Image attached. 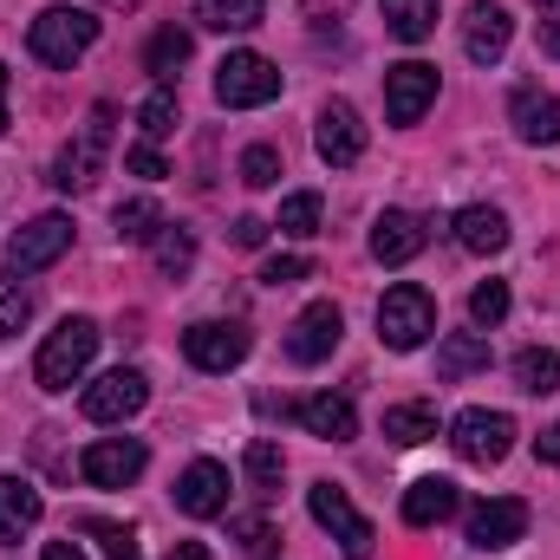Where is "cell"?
Masks as SVG:
<instances>
[{"label": "cell", "mask_w": 560, "mask_h": 560, "mask_svg": "<svg viewBox=\"0 0 560 560\" xmlns=\"http://www.w3.org/2000/svg\"><path fill=\"white\" fill-rule=\"evenodd\" d=\"M535 456H541L548 469H560V423H548V430L535 436Z\"/></svg>", "instance_id": "43"}, {"label": "cell", "mask_w": 560, "mask_h": 560, "mask_svg": "<svg viewBox=\"0 0 560 560\" xmlns=\"http://www.w3.org/2000/svg\"><path fill=\"white\" fill-rule=\"evenodd\" d=\"M280 98V66L261 52H229L215 66V105L229 112H255V105H275Z\"/></svg>", "instance_id": "4"}, {"label": "cell", "mask_w": 560, "mask_h": 560, "mask_svg": "<svg viewBox=\"0 0 560 560\" xmlns=\"http://www.w3.org/2000/svg\"><path fill=\"white\" fill-rule=\"evenodd\" d=\"M92 359H98V326L92 319H59L46 332L39 359H33V378H39V392H72L92 372Z\"/></svg>", "instance_id": "1"}, {"label": "cell", "mask_w": 560, "mask_h": 560, "mask_svg": "<svg viewBox=\"0 0 560 560\" xmlns=\"http://www.w3.org/2000/svg\"><path fill=\"white\" fill-rule=\"evenodd\" d=\"M456 242L469 255H502L509 248V215L489 209V202H469V209H456Z\"/></svg>", "instance_id": "22"}, {"label": "cell", "mask_w": 560, "mask_h": 560, "mask_svg": "<svg viewBox=\"0 0 560 560\" xmlns=\"http://www.w3.org/2000/svg\"><path fill=\"white\" fill-rule=\"evenodd\" d=\"M242 183H248V189H275L280 183V150L275 143H248V150H242Z\"/></svg>", "instance_id": "34"}, {"label": "cell", "mask_w": 560, "mask_h": 560, "mask_svg": "<svg viewBox=\"0 0 560 560\" xmlns=\"http://www.w3.org/2000/svg\"><path fill=\"white\" fill-rule=\"evenodd\" d=\"M143 463H150V450H143L138 436H98L85 456H79V476L92 482V489H125V482H138Z\"/></svg>", "instance_id": "12"}, {"label": "cell", "mask_w": 560, "mask_h": 560, "mask_svg": "<svg viewBox=\"0 0 560 560\" xmlns=\"http://www.w3.org/2000/svg\"><path fill=\"white\" fill-rule=\"evenodd\" d=\"M385 7V26L405 39V46H418L436 33V0H378Z\"/></svg>", "instance_id": "28"}, {"label": "cell", "mask_w": 560, "mask_h": 560, "mask_svg": "<svg viewBox=\"0 0 560 560\" xmlns=\"http://www.w3.org/2000/svg\"><path fill=\"white\" fill-rule=\"evenodd\" d=\"M306 275H313V261H306V255H275V261L261 268L268 287H293V280H306Z\"/></svg>", "instance_id": "41"}, {"label": "cell", "mask_w": 560, "mask_h": 560, "mask_svg": "<svg viewBox=\"0 0 560 560\" xmlns=\"http://www.w3.org/2000/svg\"><path fill=\"white\" fill-rule=\"evenodd\" d=\"M85 528L105 541V560H143V555H138V535H131V528H118V522H85Z\"/></svg>", "instance_id": "39"}, {"label": "cell", "mask_w": 560, "mask_h": 560, "mask_svg": "<svg viewBox=\"0 0 560 560\" xmlns=\"http://www.w3.org/2000/svg\"><path fill=\"white\" fill-rule=\"evenodd\" d=\"M79 405H85V418L92 423H125V418H138L143 405H150V378H143L138 365H118V372L92 378Z\"/></svg>", "instance_id": "8"}, {"label": "cell", "mask_w": 560, "mask_h": 560, "mask_svg": "<svg viewBox=\"0 0 560 560\" xmlns=\"http://www.w3.org/2000/svg\"><path fill=\"white\" fill-rule=\"evenodd\" d=\"M118 242H156V229H163V215H156V202L150 196H131V202H118Z\"/></svg>", "instance_id": "31"}, {"label": "cell", "mask_w": 560, "mask_h": 560, "mask_svg": "<svg viewBox=\"0 0 560 560\" xmlns=\"http://www.w3.org/2000/svg\"><path fill=\"white\" fill-rule=\"evenodd\" d=\"M535 7H560V0H535Z\"/></svg>", "instance_id": "49"}, {"label": "cell", "mask_w": 560, "mask_h": 560, "mask_svg": "<svg viewBox=\"0 0 560 560\" xmlns=\"http://www.w3.org/2000/svg\"><path fill=\"white\" fill-rule=\"evenodd\" d=\"M306 509H313V522L339 541L346 560H372V522L352 509V495H346L339 482H313V489H306Z\"/></svg>", "instance_id": "6"}, {"label": "cell", "mask_w": 560, "mask_h": 560, "mask_svg": "<svg viewBox=\"0 0 560 560\" xmlns=\"http://www.w3.org/2000/svg\"><path fill=\"white\" fill-rule=\"evenodd\" d=\"M229 528H235L242 555H255V560H268V555H275V528H268V515H235Z\"/></svg>", "instance_id": "38"}, {"label": "cell", "mask_w": 560, "mask_h": 560, "mask_svg": "<svg viewBox=\"0 0 560 560\" xmlns=\"http://www.w3.org/2000/svg\"><path fill=\"white\" fill-rule=\"evenodd\" d=\"M319 215H326V202H319L313 189H300V196L280 202V235H300V242H306V235H319Z\"/></svg>", "instance_id": "32"}, {"label": "cell", "mask_w": 560, "mask_h": 560, "mask_svg": "<svg viewBox=\"0 0 560 560\" xmlns=\"http://www.w3.org/2000/svg\"><path fill=\"white\" fill-rule=\"evenodd\" d=\"M430 105H436V66L405 59V66L385 72V112H392V125H418Z\"/></svg>", "instance_id": "15"}, {"label": "cell", "mask_w": 560, "mask_h": 560, "mask_svg": "<svg viewBox=\"0 0 560 560\" xmlns=\"http://www.w3.org/2000/svg\"><path fill=\"white\" fill-rule=\"evenodd\" d=\"M183 359L196 372H235L248 359V326H235V319H196L183 332Z\"/></svg>", "instance_id": "10"}, {"label": "cell", "mask_w": 560, "mask_h": 560, "mask_svg": "<svg viewBox=\"0 0 560 560\" xmlns=\"http://www.w3.org/2000/svg\"><path fill=\"white\" fill-rule=\"evenodd\" d=\"M105 150H112V105H92V118H85L79 143H66V150H59V163H52V183H59V189H85V183L98 176Z\"/></svg>", "instance_id": "11"}, {"label": "cell", "mask_w": 560, "mask_h": 560, "mask_svg": "<svg viewBox=\"0 0 560 560\" xmlns=\"http://www.w3.org/2000/svg\"><path fill=\"white\" fill-rule=\"evenodd\" d=\"M150 248H156V268H163V275H189V261H196V235H189L183 222H163Z\"/></svg>", "instance_id": "30"}, {"label": "cell", "mask_w": 560, "mask_h": 560, "mask_svg": "<svg viewBox=\"0 0 560 560\" xmlns=\"http://www.w3.org/2000/svg\"><path fill=\"white\" fill-rule=\"evenodd\" d=\"M515 385H522L528 398H548V392H560V352H548V346H528V352L515 359Z\"/></svg>", "instance_id": "29"}, {"label": "cell", "mask_w": 560, "mask_h": 560, "mask_svg": "<svg viewBox=\"0 0 560 560\" xmlns=\"http://www.w3.org/2000/svg\"><path fill=\"white\" fill-rule=\"evenodd\" d=\"M489 365V332H450L443 346H436V378L450 385V378H469V372H482Z\"/></svg>", "instance_id": "24"}, {"label": "cell", "mask_w": 560, "mask_h": 560, "mask_svg": "<svg viewBox=\"0 0 560 560\" xmlns=\"http://www.w3.org/2000/svg\"><path fill=\"white\" fill-rule=\"evenodd\" d=\"M313 143H319V156H326L332 170H352V163L365 156V125H359V112H352L346 98H326V105H319V125H313Z\"/></svg>", "instance_id": "14"}, {"label": "cell", "mask_w": 560, "mask_h": 560, "mask_svg": "<svg viewBox=\"0 0 560 560\" xmlns=\"http://www.w3.org/2000/svg\"><path fill=\"white\" fill-rule=\"evenodd\" d=\"M235 242H242V248H261V242H268V222H261V215H242V222H235Z\"/></svg>", "instance_id": "42"}, {"label": "cell", "mask_w": 560, "mask_h": 560, "mask_svg": "<svg viewBox=\"0 0 560 560\" xmlns=\"http://www.w3.org/2000/svg\"><path fill=\"white\" fill-rule=\"evenodd\" d=\"M92 39H98V13H85V7H46L26 33L39 66H72V59L92 52Z\"/></svg>", "instance_id": "2"}, {"label": "cell", "mask_w": 560, "mask_h": 560, "mask_svg": "<svg viewBox=\"0 0 560 560\" xmlns=\"http://www.w3.org/2000/svg\"><path fill=\"white\" fill-rule=\"evenodd\" d=\"M105 7H138V0H105Z\"/></svg>", "instance_id": "48"}, {"label": "cell", "mask_w": 560, "mask_h": 560, "mask_svg": "<svg viewBox=\"0 0 560 560\" xmlns=\"http://www.w3.org/2000/svg\"><path fill=\"white\" fill-rule=\"evenodd\" d=\"M339 339H346V313H339L332 300H313V306L287 326V359H293V365H326V359L339 352Z\"/></svg>", "instance_id": "9"}, {"label": "cell", "mask_w": 560, "mask_h": 560, "mask_svg": "<svg viewBox=\"0 0 560 560\" xmlns=\"http://www.w3.org/2000/svg\"><path fill=\"white\" fill-rule=\"evenodd\" d=\"M423 222L411 215V209H385L378 222H372V255L385 261V268H405V261H418L423 255Z\"/></svg>", "instance_id": "18"}, {"label": "cell", "mask_w": 560, "mask_h": 560, "mask_svg": "<svg viewBox=\"0 0 560 560\" xmlns=\"http://www.w3.org/2000/svg\"><path fill=\"white\" fill-rule=\"evenodd\" d=\"M450 450H456L463 463H476V469H495V463L515 450V418L469 405V411H456V423H450Z\"/></svg>", "instance_id": "5"}, {"label": "cell", "mask_w": 560, "mask_h": 560, "mask_svg": "<svg viewBox=\"0 0 560 560\" xmlns=\"http://www.w3.org/2000/svg\"><path fill=\"white\" fill-rule=\"evenodd\" d=\"M189 52H196V46H189V33H183V26H156V33H150V52H143V66H150V79H156V85H170V79L189 66Z\"/></svg>", "instance_id": "25"}, {"label": "cell", "mask_w": 560, "mask_h": 560, "mask_svg": "<svg viewBox=\"0 0 560 560\" xmlns=\"http://www.w3.org/2000/svg\"><path fill=\"white\" fill-rule=\"evenodd\" d=\"M541 52H548V59H560V20H548V26H541Z\"/></svg>", "instance_id": "44"}, {"label": "cell", "mask_w": 560, "mask_h": 560, "mask_svg": "<svg viewBox=\"0 0 560 560\" xmlns=\"http://www.w3.org/2000/svg\"><path fill=\"white\" fill-rule=\"evenodd\" d=\"M522 535H528V502L495 495V502H476V509H469V548L502 555V548H515Z\"/></svg>", "instance_id": "13"}, {"label": "cell", "mask_w": 560, "mask_h": 560, "mask_svg": "<svg viewBox=\"0 0 560 560\" xmlns=\"http://www.w3.org/2000/svg\"><path fill=\"white\" fill-rule=\"evenodd\" d=\"M385 436L398 443V450H418V443H430L436 436V405H392L385 411Z\"/></svg>", "instance_id": "27"}, {"label": "cell", "mask_w": 560, "mask_h": 560, "mask_svg": "<svg viewBox=\"0 0 560 560\" xmlns=\"http://www.w3.org/2000/svg\"><path fill=\"white\" fill-rule=\"evenodd\" d=\"M26 319H33V293L20 280H0V339H13Z\"/></svg>", "instance_id": "36"}, {"label": "cell", "mask_w": 560, "mask_h": 560, "mask_svg": "<svg viewBox=\"0 0 560 560\" xmlns=\"http://www.w3.org/2000/svg\"><path fill=\"white\" fill-rule=\"evenodd\" d=\"M509 39H515V13H509V7L476 0V7L463 13V52H469L476 66H495V59L509 52Z\"/></svg>", "instance_id": "16"}, {"label": "cell", "mask_w": 560, "mask_h": 560, "mask_svg": "<svg viewBox=\"0 0 560 560\" xmlns=\"http://www.w3.org/2000/svg\"><path fill=\"white\" fill-rule=\"evenodd\" d=\"M170 560H209V548H202V541H176V555Z\"/></svg>", "instance_id": "45"}, {"label": "cell", "mask_w": 560, "mask_h": 560, "mask_svg": "<svg viewBox=\"0 0 560 560\" xmlns=\"http://www.w3.org/2000/svg\"><path fill=\"white\" fill-rule=\"evenodd\" d=\"M39 515H46L39 489H33L26 476H0V548H20V541L39 528Z\"/></svg>", "instance_id": "19"}, {"label": "cell", "mask_w": 560, "mask_h": 560, "mask_svg": "<svg viewBox=\"0 0 560 560\" xmlns=\"http://www.w3.org/2000/svg\"><path fill=\"white\" fill-rule=\"evenodd\" d=\"M300 423H306V436H319V443H346V436H359V411H352V398H339V392H313V398H300Z\"/></svg>", "instance_id": "21"}, {"label": "cell", "mask_w": 560, "mask_h": 560, "mask_svg": "<svg viewBox=\"0 0 560 560\" xmlns=\"http://www.w3.org/2000/svg\"><path fill=\"white\" fill-rule=\"evenodd\" d=\"M469 319H476V326H502V319H509V280H482V287L469 293Z\"/></svg>", "instance_id": "35"}, {"label": "cell", "mask_w": 560, "mask_h": 560, "mask_svg": "<svg viewBox=\"0 0 560 560\" xmlns=\"http://www.w3.org/2000/svg\"><path fill=\"white\" fill-rule=\"evenodd\" d=\"M509 118H515V138L522 143H560V98L541 85H522L509 98Z\"/></svg>", "instance_id": "20"}, {"label": "cell", "mask_w": 560, "mask_h": 560, "mask_svg": "<svg viewBox=\"0 0 560 560\" xmlns=\"http://www.w3.org/2000/svg\"><path fill=\"white\" fill-rule=\"evenodd\" d=\"M176 509L183 515H196V522H215V515H229V469L222 463H189L183 476H176Z\"/></svg>", "instance_id": "17"}, {"label": "cell", "mask_w": 560, "mask_h": 560, "mask_svg": "<svg viewBox=\"0 0 560 560\" xmlns=\"http://www.w3.org/2000/svg\"><path fill=\"white\" fill-rule=\"evenodd\" d=\"M456 515V482L450 476H418L411 489H405V522L411 528H436V522H450Z\"/></svg>", "instance_id": "23"}, {"label": "cell", "mask_w": 560, "mask_h": 560, "mask_svg": "<svg viewBox=\"0 0 560 560\" xmlns=\"http://www.w3.org/2000/svg\"><path fill=\"white\" fill-rule=\"evenodd\" d=\"M72 248V215H33L13 242H7V275H39V268H52L59 255Z\"/></svg>", "instance_id": "7"}, {"label": "cell", "mask_w": 560, "mask_h": 560, "mask_svg": "<svg viewBox=\"0 0 560 560\" xmlns=\"http://www.w3.org/2000/svg\"><path fill=\"white\" fill-rule=\"evenodd\" d=\"M125 170L143 176V183H163V176H170V163H163V150H156V143H138V150L125 156Z\"/></svg>", "instance_id": "40"}, {"label": "cell", "mask_w": 560, "mask_h": 560, "mask_svg": "<svg viewBox=\"0 0 560 560\" xmlns=\"http://www.w3.org/2000/svg\"><path fill=\"white\" fill-rule=\"evenodd\" d=\"M7 92H13V79H7V66H0V138H7Z\"/></svg>", "instance_id": "47"}, {"label": "cell", "mask_w": 560, "mask_h": 560, "mask_svg": "<svg viewBox=\"0 0 560 560\" xmlns=\"http://www.w3.org/2000/svg\"><path fill=\"white\" fill-rule=\"evenodd\" d=\"M261 13H268V0H196V20L209 33H248V26H261Z\"/></svg>", "instance_id": "26"}, {"label": "cell", "mask_w": 560, "mask_h": 560, "mask_svg": "<svg viewBox=\"0 0 560 560\" xmlns=\"http://www.w3.org/2000/svg\"><path fill=\"white\" fill-rule=\"evenodd\" d=\"M138 125H143V143H156V138L176 131V92H170V85H156V92L138 105Z\"/></svg>", "instance_id": "33"}, {"label": "cell", "mask_w": 560, "mask_h": 560, "mask_svg": "<svg viewBox=\"0 0 560 560\" xmlns=\"http://www.w3.org/2000/svg\"><path fill=\"white\" fill-rule=\"evenodd\" d=\"M39 560H85V555H79L72 541H52V548H46V555H39Z\"/></svg>", "instance_id": "46"}, {"label": "cell", "mask_w": 560, "mask_h": 560, "mask_svg": "<svg viewBox=\"0 0 560 560\" xmlns=\"http://www.w3.org/2000/svg\"><path fill=\"white\" fill-rule=\"evenodd\" d=\"M430 332H436V300L423 293L418 280H405V287H392V293L378 300V339H385L392 352H418Z\"/></svg>", "instance_id": "3"}, {"label": "cell", "mask_w": 560, "mask_h": 560, "mask_svg": "<svg viewBox=\"0 0 560 560\" xmlns=\"http://www.w3.org/2000/svg\"><path fill=\"white\" fill-rule=\"evenodd\" d=\"M248 476H255V489H280V476H287V456H280L268 436H261V443H248Z\"/></svg>", "instance_id": "37"}]
</instances>
